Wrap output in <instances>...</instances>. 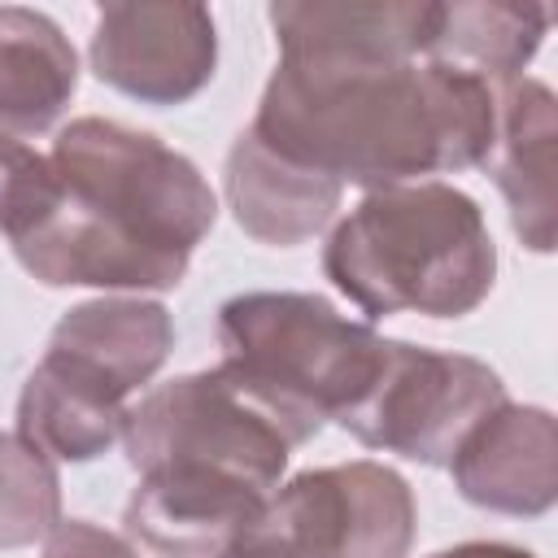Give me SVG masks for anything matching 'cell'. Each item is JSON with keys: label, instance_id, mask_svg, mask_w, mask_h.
<instances>
[{"label": "cell", "instance_id": "6da1fadb", "mask_svg": "<svg viewBox=\"0 0 558 558\" xmlns=\"http://www.w3.org/2000/svg\"><path fill=\"white\" fill-rule=\"evenodd\" d=\"M493 83L445 61L279 52L253 135L340 187H401L484 166L497 135Z\"/></svg>", "mask_w": 558, "mask_h": 558}, {"label": "cell", "instance_id": "7a4b0ae2", "mask_svg": "<svg viewBox=\"0 0 558 558\" xmlns=\"http://www.w3.org/2000/svg\"><path fill=\"white\" fill-rule=\"evenodd\" d=\"M61 196L13 240L17 266L44 288L144 296L183 283L218 222V196L192 157L113 118H74L48 153Z\"/></svg>", "mask_w": 558, "mask_h": 558}, {"label": "cell", "instance_id": "3957f363", "mask_svg": "<svg viewBox=\"0 0 558 558\" xmlns=\"http://www.w3.org/2000/svg\"><path fill=\"white\" fill-rule=\"evenodd\" d=\"M323 275L366 318H462L493 292L497 244L462 187L423 179L366 192L331 227Z\"/></svg>", "mask_w": 558, "mask_h": 558}, {"label": "cell", "instance_id": "277c9868", "mask_svg": "<svg viewBox=\"0 0 558 558\" xmlns=\"http://www.w3.org/2000/svg\"><path fill=\"white\" fill-rule=\"evenodd\" d=\"M384 336L314 292H240L218 310V371L257 397L296 445L340 423L384 366Z\"/></svg>", "mask_w": 558, "mask_h": 558}, {"label": "cell", "instance_id": "5b68a950", "mask_svg": "<svg viewBox=\"0 0 558 558\" xmlns=\"http://www.w3.org/2000/svg\"><path fill=\"white\" fill-rule=\"evenodd\" d=\"M126 462L135 475L166 466H196L244 480L257 493H275L296 436L231 375L192 371L148 388L126 405L122 427Z\"/></svg>", "mask_w": 558, "mask_h": 558}, {"label": "cell", "instance_id": "8992f818", "mask_svg": "<svg viewBox=\"0 0 558 558\" xmlns=\"http://www.w3.org/2000/svg\"><path fill=\"white\" fill-rule=\"evenodd\" d=\"M414 532L405 475L357 458L292 475L222 558H405Z\"/></svg>", "mask_w": 558, "mask_h": 558}, {"label": "cell", "instance_id": "52a82bcc", "mask_svg": "<svg viewBox=\"0 0 558 558\" xmlns=\"http://www.w3.org/2000/svg\"><path fill=\"white\" fill-rule=\"evenodd\" d=\"M501 401L506 384L488 362L388 340L375 384L340 427L366 449L397 453L418 466H449L462 436Z\"/></svg>", "mask_w": 558, "mask_h": 558}, {"label": "cell", "instance_id": "ba28073f", "mask_svg": "<svg viewBox=\"0 0 558 558\" xmlns=\"http://www.w3.org/2000/svg\"><path fill=\"white\" fill-rule=\"evenodd\" d=\"M92 74L153 109H170L209 87L218 70V26L192 0H118L96 13L87 44Z\"/></svg>", "mask_w": 558, "mask_h": 558}, {"label": "cell", "instance_id": "9c48e42d", "mask_svg": "<svg viewBox=\"0 0 558 558\" xmlns=\"http://www.w3.org/2000/svg\"><path fill=\"white\" fill-rule=\"evenodd\" d=\"M449 475L462 501L536 519L558 501V423L545 405L501 401L484 414L449 458Z\"/></svg>", "mask_w": 558, "mask_h": 558}, {"label": "cell", "instance_id": "30bf717a", "mask_svg": "<svg viewBox=\"0 0 558 558\" xmlns=\"http://www.w3.org/2000/svg\"><path fill=\"white\" fill-rule=\"evenodd\" d=\"M266 497L218 471L166 466L135 480L122 523L157 558H222L253 527Z\"/></svg>", "mask_w": 558, "mask_h": 558}, {"label": "cell", "instance_id": "8fae6325", "mask_svg": "<svg viewBox=\"0 0 558 558\" xmlns=\"http://www.w3.org/2000/svg\"><path fill=\"white\" fill-rule=\"evenodd\" d=\"M484 170L506 196L523 248L549 253L558 222V105L541 78L523 74L497 92V135Z\"/></svg>", "mask_w": 558, "mask_h": 558}, {"label": "cell", "instance_id": "7c38bea8", "mask_svg": "<svg viewBox=\"0 0 558 558\" xmlns=\"http://www.w3.org/2000/svg\"><path fill=\"white\" fill-rule=\"evenodd\" d=\"M174 349V318L161 301L109 292L83 305H70L52 336L48 357L65 362L83 379L100 384L118 401L144 388Z\"/></svg>", "mask_w": 558, "mask_h": 558}, {"label": "cell", "instance_id": "4fadbf2b", "mask_svg": "<svg viewBox=\"0 0 558 558\" xmlns=\"http://www.w3.org/2000/svg\"><path fill=\"white\" fill-rule=\"evenodd\" d=\"M222 192L235 227L270 248H296L323 235L344 196L336 179L279 157L248 126L227 148Z\"/></svg>", "mask_w": 558, "mask_h": 558}, {"label": "cell", "instance_id": "5bb4252c", "mask_svg": "<svg viewBox=\"0 0 558 558\" xmlns=\"http://www.w3.org/2000/svg\"><path fill=\"white\" fill-rule=\"evenodd\" d=\"M279 52L423 61L440 22L432 0H279L266 9Z\"/></svg>", "mask_w": 558, "mask_h": 558}, {"label": "cell", "instance_id": "9a60e30c", "mask_svg": "<svg viewBox=\"0 0 558 558\" xmlns=\"http://www.w3.org/2000/svg\"><path fill=\"white\" fill-rule=\"evenodd\" d=\"M78 92V52L39 9L0 4V135L35 140Z\"/></svg>", "mask_w": 558, "mask_h": 558}, {"label": "cell", "instance_id": "2e32d148", "mask_svg": "<svg viewBox=\"0 0 558 558\" xmlns=\"http://www.w3.org/2000/svg\"><path fill=\"white\" fill-rule=\"evenodd\" d=\"M126 401L57 357H39L17 392V436L52 462H92L122 440Z\"/></svg>", "mask_w": 558, "mask_h": 558}, {"label": "cell", "instance_id": "e0dca14e", "mask_svg": "<svg viewBox=\"0 0 558 558\" xmlns=\"http://www.w3.org/2000/svg\"><path fill=\"white\" fill-rule=\"evenodd\" d=\"M549 22L554 13L545 4L453 0V4H440L427 61H445L493 87H506L523 78V65L541 52Z\"/></svg>", "mask_w": 558, "mask_h": 558}, {"label": "cell", "instance_id": "ac0fdd59", "mask_svg": "<svg viewBox=\"0 0 558 558\" xmlns=\"http://www.w3.org/2000/svg\"><path fill=\"white\" fill-rule=\"evenodd\" d=\"M61 523V475L17 432H0V549H26Z\"/></svg>", "mask_w": 558, "mask_h": 558}, {"label": "cell", "instance_id": "d6986e66", "mask_svg": "<svg viewBox=\"0 0 558 558\" xmlns=\"http://www.w3.org/2000/svg\"><path fill=\"white\" fill-rule=\"evenodd\" d=\"M57 196H61V179L48 153H39L26 140L0 135V231L9 235V244L35 231L52 214Z\"/></svg>", "mask_w": 558, "mask_h": 558}, {"label": "cell", "instance_id": "ffe728a7", "mask_svg": "<svg viewBox=\"0 0 558 558\" xmlns=\"http://www.w3.org/2000/svg\"><path fill=\"white\" fill-rule=\"evenodd\" d=\"M44 558H140V549L87 519H61L48 536H44Z\"/></svg>", "mask_w": 558, "mask_h": 558}, {"label": "cell", "instance_id": "44dd1931", "mask_svg": "<svg viewBox=\"0 0 558 558\" xmlns=\"http://www.w3.org/2000/svg\"><path fill=\"white\" fill-rule=\"evenodd\" d=\"M432 558H536V554L523 549V545H506V541H466V545L440 549Z\"/></svg>", "mask_w": 558, "mask_h": 558}]
</instances>
